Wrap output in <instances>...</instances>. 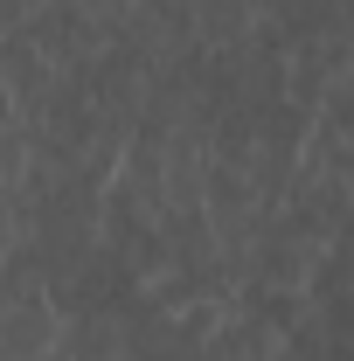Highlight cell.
I'll return each mask as SVG.
<instances>
[{
  "label": "cell",
  "mask_w": 354,
  "mask_h": 361,
  "mask_svg": "<svg viewBox=\"0 0 354 361\" xmlns=\"http://www.w3.org/2000/svg\"><path fill=\"white\" fill-rule=\"evenodd\" d=\"M202 361H292V334H285L264 306H229L222 326L209 334Z\"/></svg>",
  "instance_id": "obj_1"
}]
</instances>
